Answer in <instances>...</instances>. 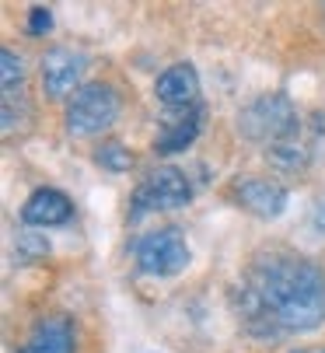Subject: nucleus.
Returning <instances> with one entry per match:
<instances>
[{
    "label": "nucleus",
    "mask_w": 325,
    "mask_h": 353,
    "mask_svg": "<svg viewBox=\"0 0 325 353\" xmlns=\"http://www.w3.org/2000/svg\"><path fill=\"white\" fill-rule=\"evenodd\" d=\"M245 329L262 339L311 332L325 322V270L297 252L266 248L231 290Z\"/></svg>",
    "instance_id": "obj_1"
},
{
    "label": "nucleus",
    "mask_w": 325,
    "mask_h": 353,
    "mask_svg": "<svg viewBox=\"0 0 325 353\" xmlns=\"http://www.w3.org/2000/svg\"><path fill=\"white\" fill-rule=\"evenodd\" d=\"M238 126L248 140L262 143L266 150H273V147L294 143V137L301 130V119H297V109H294L290 98L284 91H273V94H259L255 102L238 116Z\"/></svg>",
    "instance_id": "obj_2"
},
{
    "label": "nucleus",
    "mask_w": 325,
    "mask_h": 353,
    "mask_svg": "<svg viewBox=\"0 0 325 353\" xmlns=\"http://www.w3.org/2000/svg\"><path fill=\"white\" fill-rule=\"evenodd\" d=\"M116 116H119V91L105 81H91L67 102L63 123L70 137H95L112 126Z\"/></svg>",
    "instance_id": "obj_3"
},
{
    "label": "nucleus",
    "mask_w": 325,
    "mask_h": 353,
    "mask_svg": "<svg viewBox=\"0 0 325 353\" xmlns=\"http://www.w3.org/2000/svg\"><path fill=\"white\" fill-rule=\"evenodd\" d=\"M193 199V185H189V175L175 165H161L154 168L133 192V214L130 221H140L154 210H179Z\"/></svg>",
    "instance_id": "obj_4"
},
{
    "label": "nucleus",
    "mask_w": 325,
    "mask_h": 353,
    "mask_svg": "<svg viewBox=\"0 0 325 353\" xmlns=\"http://www.w3.org/2000/svg\"><path fill=\"white\" fill-rule=\"evenodd\" d=\"M193 252L179 228H157L137 241V266L147 276H175L189 266Z\"/></svg>",
    "instance_id": "obj_5"
},
{
    "label": "nucleus",
    "mask_w": 325,
    "mask_h": 353,
    "mask_svg": "<svg viewBox=\"0 0 325 353\" xmlns=\"http://www.w3.org/2000/svg\"><path fill=\"white\" fill-rule=\"evenodd\" d=\"M84 53H77V49L70 46H57V49H49V53L39 60V77H42V91L49 98H67V94H77L84 84Z\"/></svg>",
    "instance_id": "obj_6"
},
{
    "label": "nucleus",
    "mask_w": 325,
    "mask_h": 353,
    "mask_svg": "<svg viewBox=\"0 0 325 353\" xmlns=\"http://www.w3.org/2000/svg\"><path fill=\"white\" fill-rule=\"evenodd\" d=\"M231 196H235V203H242L248 214H255V217H280L284 210H287V189L280 185V182H273V179H259V175H248V179H238L235 182V189H231Z\"/></svg>",
    "instance_id": "obj_7"
},
{
    "label": "nucleus",
    "mask_w": 325,
    "mask_h": 353,
    "mask_svg": "<svg viewBox=\"0 0 325 353\" xmlns=\"http://www.w3.org/2000/svg\"><path fill=\"white\" fill-rule=\"evenodd\" d=\"M154 94L168 109H193L199 105V74L193 63H172L154 81Z\"/></svg>",
    "instance_id": "obj_8"
},
{
    "label": "nucleus",
    "mask_w": 325,
    "mask_h": 353,
    "mask_svg": "<svg viewBox=\"0 0 325 353\" xmlns=\"http://www.w3.org/2000/svg\"><path fill=\"white\" fill-rule=\"evenodd\" d=\"M74 217V203H70V196L60 192V189H35L28 199H25V207H21V221L28 228H60Z\"/></svg>",
    "instance_id": "obj_9"
},
{
    "label": "nucleus",
    "mask_w": 325,
    "mask_h": 353,
    "mask_svg": "<svg viewBox=\"0 0 325 353\" xmlns=\"http://www.w3.org/2000/svg\"><path fill=\"white\" fill-rule=\"evenodd\" d=\"M77 350V329L67 315H46L35 322L32 336L18 353H74Z\"/></svg>",
    "instance_id": "obj_10"
},
{
    "label": "nucleus",
    "mask_w": 325,
    "mask_h": 353,
    "mask_svg": "<svg viewBox=\"0 0 325 353\" xmlns=\"http://www.w3.org/2000/svg\"><path fill=\"white\" fill-rule=\"evenodd\" d=\"M199 130H203V109L193 105V109H186L182 119L168 123L165 130L154 137V150H157V154H182L186 147H193Z\"/></svg>",
    "instance_id": "obj_11"
},
{
    "label": "nucleus",
    "mask_w": 325,
    "mask_h": 353,
    "mask_svg": "<svg viewBox=\"0 0 325 353\" xmlns=\"http://www.w3.org/2000/svg\"><path fill=\"white\" fill-rule=\"evenodd\" d=\"M95 161H98L105 172H130V168H133L130 147H123L119 140H105V143L95 150Z\"/></svg>",
    "instance_id": "obj_12"
},
{
    "label": "nucleus",
    "mask_w": 325,
    "mask_h": 353,
    "mask_svg": "<svg viewBox=\"0 0 325 353\" xmlns=\"http://www.w3.org/2000/svg\"><path fill=\"white\" fill-rule=\"evenodd\" d=\"M0 84H4V98H14V91L25 84V63L11 49H0Z\"/></svg>",
    "instance_id": "obj_13"
},
{
    "label": "nucleus",
    "mask_w": 325,
    "mask_h": 353,
    "mask_svg": "<svg viewBox=\"0 0 325 353\" xmlns=\"http://www.w3.org/2000/svg\"><path fill=\"white\" fill-rule=\"evenodd\" d=\"M25 28H28V35H49L52 32V11L49 8H32Z\"/></svg>",
    "instance_id": "obj_14"
},
{
    "label": "nucleus",
    "mask_w": 325,
    "mask_h": 353,
    "mask_svg": "<svg viewBox=\"0 0 325 353\" xmlns=\"http://www.w3.org/2000/svg\"><path fill=\"white\" fill-rule=\"evenodd\" d=\"M18 252H25V256H49V241L39 238V234H21L18 238Z\"/></svg>",
    "instance_id": "obj_15"
},
{
    "label": "nucleus",
    "mask_w": 325,
    "mask_h": 353,
    "mask_svg": "<svg viewBox=\"0 0 325 353\" xmlns=\"http://www.w3.org/2000/svg\"><path fill=\"white\" fill-rule=\"evenodd\" d=\"M315 228L325 231V203H318V210H315Z\"/></svg>",
    "instance_id": "obj_16"
},
{
    "label": "nucleus",
    "mask_w": 325,
    "mask_h": 353,
    "mask_svg": "<svg viewBox=\"0 0 325 353\" xmlns=\"http://www.w3.org/2000/svg\"><path fill=\"white\" fill-rule=\"evenodd\" d=\"M294 353H325V350H294Z\"/></svg>",
    "instance_id": "obj_17"
}]
</instances>
